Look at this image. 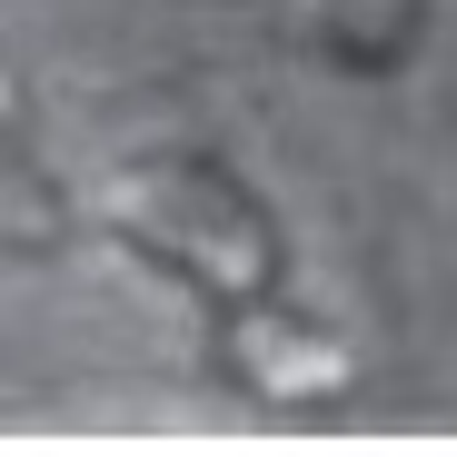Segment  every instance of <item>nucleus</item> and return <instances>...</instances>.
<instances>
[{"label":"nucleus","instance_id":"4","mask_svg":"<svg viewBox=\"0 0 457 457\" xmlns=\"http://www.w3.org/2000/svg\"><path fill=\"white\" fill-rule=\"evenodd\" d=\"M60 228H70V199L40 179V149L11 129V259H40Z\"/></svg>","mask_w":457,"mask_h":457},{"label":"nucleus","instance_id":"1","mask_svg":"<svg viewBox=\"0 0 457 457\" xmlns=\"http://www.w3.org/2000/svg\"><path fill=\"white\" fill-rule=\"evenodd\" d=\"M100 228H110L120 259H139L149 278H179L199 309L288 288L278 219L259 209L249 179H228L219 160H129L100 189Z\"/></svg>","mask_w":457,"mask_h":457},{"label":"nucleus","instance_id":"2","mask_svg":"<svg viewBox=\"0 0 457 457\" xmlns=\"http://www.w3.org/2000/svg\"><path fill=\"white\" fill-rule=\"evenodd\" d=\"M209 368L228 378L239 398H259L269 418H328L358 398V358L338 328H319L309 309H288V298H228L209 309Z\"/></svg>","mask_w":457,"mask_h":457},{"label":"nucleus","instance_id":"3","mask_svg":"<svg viewBox=\"0 0 457 457\" xmlns=\"http://www.w3.org/2000/svg\"><path fill=\"white\" fill-rule=\"evenodd\" d=\"M418 21H428V0H328L319 40H328L348 70H398V60L418 50Z\"/></svg>","mask_w":457,"mask_h":457}]
</instances>
